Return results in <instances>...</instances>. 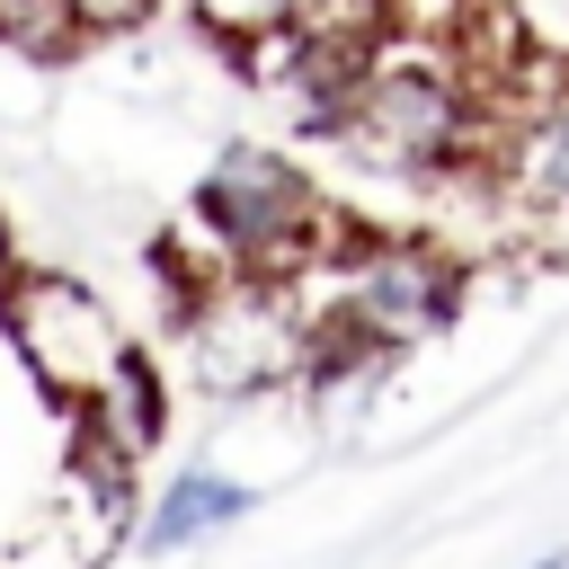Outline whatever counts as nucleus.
<instances>
[{
    "label": "nucleus",
    "mask_w": 569,
    "mask_h": 569,
    "mask_svg": "<svg viewBox=\"0 0 569 569\" xmlns=\"http://www.w3.org/2000/svg\"><path fill=\"white\" fill-rule=\"evenodd\" d=\"M249 507H258L249 480H231V471H213V462H187V471H169V480L142 498V516H133V551H142V560H178V551L231 533Z\"/></svg>",
    "instance_id": "nucleus-8"
},
{
    "label": "nucleus",
    "mask_w": 569,
    "mask_h": 569,
    "mask_svg": "<svg viewBox=\"0 0 569 569\" xmlns=\"http://www.w3.org/2000/svg\"><path fill=\"white\" fill-rule=\"evenodd\" d=\"M293 27L347 36V44H382L391 36V0H293Z\"/></svg>",
    "instance_id": "nucleus-12"
},
{
    "label": "nucleus",
    "mask_w": 569,
    "mask_h": 569,
    "mask_svg": "<svg viewBox=\"0 0 569 569\" xmlns=\"http://www.w3.org/2000/svg\"><path fill=\"white\" fill-rule=\"evenodd\" d=\"M525 569H569V551H542V560H525Z\"/></svg>",
    "instance_id": "nucleus-16"
},
{
    "label": "nucleus",
    "mask_w": 569,
    "mask_h": 569,
    "mask_svg": "<svg viewBox=\"0 0 569 569\" xmlns=\"http://www.w3.org/2000/svg\"><path fill=\"white\" fill-rule=\"evenodd\" d=\"M489 142H498V107L489 80L471 71V53L453 36H409L391 27L365 62L356 116L338 124V151L382 169V178H489Z\"/></svg>",
    "instance_id": "nucleus-1"
},
{
    "label": "nucleus",
    "mask_w": 569,
    "mask_h": 569,
    "mask_svg": "<svg viewBox=\"0 0 569 569\" xmlns=\"http://www.w3.org/2000/svg\"><path fill=\"white\" fill-rule=\"evenodd\" d=\"M365 62H373V44H347V36H320V27H276L267 44L240 53V71L293 116V133H320V142H338V124L356 116Z\"/></svg>",
    "instance_id": "nucleus-7"
},
{
    "label": "nucleus",
    "mask_w": 569,
    "mask_h": 569,
    "mask_svg": "<svg viewBox=\"0 0 569 569\" xmlns=\"http://www.w3.org/2000/svg\"><path fill=\"white\" fill-rule=\"evenodd\" d=\"M18 276V240H9V222H0V284Z\"/></svg>",
    "instance_id": "nucleus-15"
},
{
    "label": "nucleus",
    "mask_w": 569,
    "mask_h": 569,
    "mask_svg": "<svg viewBox=\"0 0 569 569\" xmlns=\"http://www.w3.org/2000/svg\"><path fill=\"white\" fill-rule=\"evenodd\" d=\"M187 18H196V36H213L222 53H249V44H267L276 27H293V0H178Z\"/></svg>",
    "instance_id": "nucleus-11"
},
{
    "label": "nucleus",
    "mask_w": 569,
    "mask_h": 569,
    "mask_svg": "<svg viewBox=\"0 0 569 569\" xmlns=\"http://www.w3.org/2000/svg\"><path fill=\"white\" fill-rule=\"evenodd\" d=\"M0 44L27 53V62H62L89 44V18L71 0H0Z\"/></svg>",
    "instance_id": "nucleus-10"
},
{
    "label": "nucleus",
    "mask_w": 569,
    "mask_h": 569,
    "mask_svg": "<svg viewBox=\"0 0 569 569\" xmlns=\"http://www.w3.org/2000/svg\"><path fill=\"white\" fill-rule=\"evenodd\" d=\"M302 276H320L311 320L329 311V320H347L356 338H373L382 356L427 347V338L453 329V311H462V258H453L445 240H427V231H347V240H338L320 267H302Z\"/></svg>",
    "instance_id": "nucleus-3"
},
{
    "label": "nucleus",
    "mask_w": 569,
    "mask_h": 569,
    "mask_svg": "<svg viewBox=\"0 0 569 569\" xmlns=\"http://www.w3.org/2000/svg\"><path fill=\"white\" fill-rule=\"evenodd\" d=\"M71 418H80V427H98L107 445H124V453L142 462V453L169 436V373H160L142 347H124V356H116V373H107Z\"/></svg>",
    "instance_id": "nucleus-9"
},
{
    "label": "nucleus",
    "mask_w": 569,
    "mask_h": 569,
    "mask_svg": "<svg viewBox=\"0 0 569 569\" xmlns=\"http://www.w3.org/2000/svg\"><path fill=\"white\" fill-rule=\"evenodd\" d=\"M302 347H311V311L276 276H222L178 311V356L213 400H258L276 382H302Z\"/></svg>",
    "instance_id": "nucleus-4"
},
{
    "label": "nucleus",
    "mask_w": 569,
    "mask_h": 569,
    "mask_svg": "<svg viewBox=\"0 0 569 569\" xmlns=\"http://www.w3.org/2000/svg\"><path fill=\"white\" fill-rule=\"evenodd\" d=\"M498 142H489V187L516 213H569V71L560 62H507L489 80Z\"/></svg>",
    "instance_id": "nucleus-6"
},
{
    "label": "nucleus",
    "mask_w": 569,
    "mask_h": 569,
    "mask_svg": "<svg viewBox=\"0 0 569 569\" xmlns=\"http://www.w3.org/2000/svg\"><path fill=\"white\" fill-rule=\"evenodd\" d=\"M489 18V0H391V27H409V36H471Z\"/></svg>",
    "instance_id": "nucleus-13"
},
{
    "label": "nucleus",
    "mask_w": 569,
    "mask_h": 569,
    "mask_svg": "<svg viewBox=\"0 0 569 569\" xmlns=\"http://www.w3.org/2000/svg\"><path fill=\"white\" fill-rule=\"evenodd\" d=\"M0 338H9V356L27 365V382H36L53 409H80V400L116 373V356L133 347V338L116 329L107 293H89V284L62 276V267H18V276L0 284Z\"/></svg>",
    "instance_id": "nucleus-5"
},
{
    "label": "nucleus",
    "mask_w": 569,
    "mask_h": 569,
    "mask_svg": "<svg viewBox=\"0 0 569 569\" xmlns=\"http://www.w3.org/2000/svg\"><path fill=\"white\" fill-rule=\"evenodd\" d=\"M80 18H89V36H116V27H142L151 18V0H71Z\"/></svg>",
    "instance_id": "nucleus-14"
},
{
    "label": "nucleus",
    "mask_w": 569,
    "mask_h": 569,
    "mask_svg": "<svg viewBox=\"0 0 569 569\" xmlns=\"http://www.w3.org/2000/svg\"><path fill=\"white\" fill-rule=\"evenodd\" d=\"M231 276H276L293 284L302 267H320L338 240H347V213L320 204L311 169L293 151H267V142H222L196 178V222H187Z\"/></svg>",
    "instance_id": "nucleus-2"
}]
</instances>
